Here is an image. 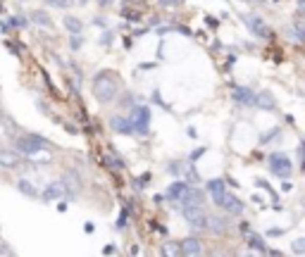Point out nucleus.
Returning <instances> with one entry per match:
<instances>
[{
	"label": "nucleus",
	"instance_id": "1",
	"mask_svg": "<svg viewBox=\"0 0 305 257\" xmlns=\"http://www.w3.org/2000/svg\"><path fill=\"white\" fill-rule=\"evenodd\" d=\"M93 96H96L98 103H112L115 98L119 96V81L115 74L110 72H100L98 77H93Z\"/></svg>",
	"mask_w": 305,
	"mask_h": 257
},
{
	"label": "nucleus",
	"instance_id": "2",
	"mask_svg": "<svg viewBox=\"0 0 305 257\" xmlns=\"http://www.w3.org/2000/svg\"><path fill=\"white\" fill-rule=\"evenodd\" d=\"M46 146H48V141L41 138V136H34V133L17 138V148H19V153L29 155V157H31L34 153H38V150H46Z\"/></svg>",
	"mask_w": 305,
	"mask_h": 257
},
{
	"label": "nucleus",
	"instance_id": "3",
	"mask_svg": "<svg viewBox=\"0 0 305 257\" xmlns=\"http://www.w3.org/2000/svg\"><path fill=\"white\" fill-rule=\"evenodd\" d=\"M270 172L274 174V176H281V179H289V174H291V160L286 157L284 153H272L270 155Z\"/></svg>",
	"mask_w": 305,
	"mask_h": 257
},
{
	"label": "nucleus",
	"instance_id": "4",
	"mask_svg": "<svg viewBox=\"0 0 305 257\" xmlns=\"http://www.w3.org/2000/svg\"><path fill=\"white\" fill-rule=\"evenodd\" d=\"M132 124H134V131L141 133V136H146L148 133V124H150V110L139 105V107H134L132 110Z\"/></svg>",
	"mask_w": 305,
	"mask_h": 257
},
{
	"label": "nucleus",
	"instance_id": "5",
	"mask_svg": "<svg viewBox=\"0 0 305 257\" xmlns=\"http://www.w3.org/2000/svg\"><path fill=\"white\" fill-rule=\"evenodd\" d=\"M241 19H243V24L248 27L250 34H255L257 38H267V36H270V27L265 24L263 17H257V14H243Z\"/></svg>",
	"mask_w": 305,
	"mask_h": 257
},
{
	"label": "nucleus",
	"instance_id": "6",
	"mask_svg": "<svg viewBox=\"0 0 305 257\" xmlns=\"http://www.w3.org/2000/svg\"><path fill=\"white\" fill-rule=\"evenodd\" d=\"M184 219H186L193 229H205V219H208V215L203 212L201 205H184Z\"/></svg>",
	"mask_w": 305,
	"mask_h": 257
},
{
	"label": "nucleus",
	"instance_id": "7",
	"mask_svg": "<svg viewBox=\"0 0 305 257\" xmlns=\"http://www.w3.org/2000/svg\"><path fill=\"white\" fill-rule=\"evenodd\" d=\"M64 193H67V188L62 181H53L43 191V200H60V198H64Z\"/></svg>",
	"mask_w": 305,
	"mask_h": 257
},
{
	"label": "nucleus",
	"instance_id": "8",
	"mask_svg": "<svg viewBox=\"0 0 305 257\" xmlns=\"http://www.w3.org/2000/svg\"><path fill=\"white\" fill-rule=\"evenodd\" d=\"M205 229H210V233H215V236H224V233H227V219H224V217H217V215L208 217V219H205Z\"/></svg>",
	"mask_w": 305,
	"mask_h": 257
},
{
	"label": "nucleus",
	"instance_id": "9",
	"mask_svg": "<svg viewBox=\"0 0 305 257\" xmlns=\"http://www.w3.org/2000/svg\"><path fill=\"white\" fill-rule=\"evenodd\" d=\"M62 183H64V188H70V191H74V193H79L83 188V181H81V176L74 172V169H64V174H62Z\"/></svg>",
	"mask_w": 305,
	"mask_h": 257
},
{
	"label": "nucleus",
	"instance_id": "10",
	"mask_svg": "<svg viewBox=\"0 0 305 257\" xmlns=\"http://www.w3.org/2000/svg\"><path fill=\"white\" fill-rule=\"evenodd\" d=\"M224 191H227V183H224V179H210L208 181V193L212 195L215 205H220V202H222Z\"/></svg>",
	"mask_w": 305,
	"mask_h": 257
},
{
	"label": "nucleus",
	"instance_id": "11",
	"mask_svg": "<svg viewBox=\"0 0 305 257\" xmlns=\"http://www.w3.org/2000/svg\"><path fill=\"white\" fill-rule=\"evenodd\" d=\"M220 207L227 209L229 215H243V202L238 200V198H234V195H227V193H224L222 202H220Z\"/></svg>",
	"mask_w": 305,
	"mask_h": 257
},
{
	"label": "nucleus",
	"instance_id": "12",
	"mask_svg": "<svg viewBox=\"0 0 305 257\" xmlns=\"http://www.w3.org/2000/svg\"><path fill=\"white\" fill-rule=\"evenodd\" d=\"M201 241L198 238H184L179 243V255H201Z\"/></svg>",
	"mask_w": 305,
	"mask_h": 257
},
{
	"label": "nucleus",
	"instance_id": "13",
	"mask_svg": "<svg viewBox=\"0 0 305 257\" xmlns=\"http://www.w3.org/2000/svg\"><path fill=\"white\" fill-rule=\"evenodd\" d=\"M0 167L3 169L19 167V155L12 153V150H3V148H0Z\"/></svg>",
	"mask_w": 305,
	"mask_h": 257
},
{
	"label": "nucleus",
	"instance_id": "14",
	"mask_svg": "<svg viewBox=\"0 0 305 257\" xmlns=\"http://www.w3.org/2000/svg\"><path fill=\"white\" fill-rule=\"evenodd\" d=\"M110 126L115 129L117 133H124V136H132L134 133V124H132V119H124V117H112Z\"/></svg>",
	"mask_w": 305,
	"mask_h": 257
},
{
	"label": "nucleus",
	"instance_id": "15",
	"mask_svg": "<svg viewBox=\"0 0 305 257\" xmlns=\"http://www.w3.org/2000/svg\"><path fill=\"white\" fill-rule=\"evenodd\" d=\"M243 236H246V243H248V248H253V250H257V252H270V250H267V245H265V241L257 236V233H253V231H246Z\"/></svg>",
	"mask_w": 305,
	"mask_h": 257
},
{
	"label": "nucleus",
	"instance_id": "16",
	"mask_svg": "<svg viewBox=\"0 0 305 257\" xmlns=\"http://www.w3.org/2000/svg\"><path fill=\"white\" fill-rule=\"evenodd\" d=\"M234 100L248 107V105H253V100H255V93H253L250 88H243V86H241V88L234 90Z\"/></svg>",
	"mask_w": 305,
	"mask_h": 257
},
{
	"label": "nucleus",
	"instance_id": "17",
	"mask_svg": "<svg viewBox=\"0 0 305 257\" xmlns=\"http://www.w3.org/2000/svg\"><path fill=\"white\" fill-rule=\"evenodd\" d=\"M186 183H184V181H174L172 186L167 188V195H169V198H172V200H181V198H184V193H186Z\"/></svg>",
	"mask_w": 305,
	"mask_h": 257
},
{
	"label": "nucleus",
	"instance_id": "18",
	"mask_svg": "<svg viewBox=\"0 0 305 257\" xmlns=\"http://www.w3.org/2000/svg\"><path fill=\"white\" fill-rule=\"evenodd\" d=\"M253 105H257L260 110H274V98L270 96V93H260V96H255V100H253Z\"/></svg>",
	"mask_w": 305,
	"mask_h": 257
},
{
	"label": "nucleus",
	"instance_id": "19",
	"mask_svg": "<svg viewBox=\"0 0 305 257\" xmlns=\"http://www.w3.org/2000/svg\"><path fill=\"white\" fill-rule=\"evenodd\" d=\"M62 24H64V29L70 31V34H81V21L76 19V17H72V14H64L62 17Z\"/></svg>",
	"mask_w": 305,
	"mask_h": 257
},
{
	"label": "nucleus",
	"instance_id": "20",
	"mask_svg": "<svg viewBox=\"0 0 305 257\" xmlns=\"http://www.w3.org/2000/svg\"><path fill=\"white\" fill-rule=\"evenodd\" d=\"M31 21L38 24V27H43V29H53V19H50L46 12H34L31 14Z\"/></svg>",
	"mask_w": 305,
	"mask_h": 257
},
{
	"label": "nucleus",
	"instance_id": "21",
	"mask_svg": "<svg viewBox=\"0 0 305 257\" xmlns=\"http://www.w3.org/2000/svg\"><path fill=\"white\" fill-rule=\"evenodd\" d=\"M17 188H19L24 195H29V198H36V195H38V191H36V188L31 186V181H27V179H19V181H17Z\"/></svg>",
	"mask_w": 305,
	"mask_h": 257
},
{
	"label": "nucleus",
	"instance_id": "22",
	"mask_svg": "<svg viewBox=\"0 0 305 257\" xmlns=\"http://www.w3.org/2000/svg\"><path fill=\"white\" fill-rule=\"evenodd\" d=\"M162 255H179V243H167V245H162Z\"/></svg>",
	"mask_w": 305,
	"mask_h": 257
},
{
	"label": "nucleus",
	"instance_id": "23",
	"mask_svg": "<svg viewBox=\"0 0 305 257\" xmlns=\"http://www.w3.org/2000/svg\"><path fill=\"white\" fill-rule=\"evenodd\" d=\"M105 165H107L110 169H122V167H124V162L117 160V157H107V160H105Z\"/></svg>",
	"mask_w": 305,
	"mask_h": 257
},
{
	"label": "nucleus",
	"instance_id": "24",
	"mask_svg": "<svg viewBox=\"0 0 305 257\" xmlns=\"http://www.w3.org/2000/svg\"><path fill=\"white\" fill-rule=\"evenodd\" d=\"M293 252H296V255H303V252H305V238L293 241Z\"/></svg>",
	"mask_w": 305,
	"mask_h": 257
},
{
	"label": "nucleus",
	"instance_id": "25",
	"mask_svg": "<svg viewBox=\"0 0 305 257\" xmlns=\"http://www.w3.org/2000/svg\"><path fill=\"white\" fill-rule=\"evenodd\" d=\"M48 5H53V7H72L74 5V0H48Z\"/></svg>",
	"mask_w": 305,
	"mask_h": 257
},
{
	"label": "nucleus",
	"instance_id": "26",
	"mask_svg": "<svg viewBox=\"0 0 305 257\" xmlns=\"http://www.w3.org/2000/svg\"><path fill=\"white\" fill-rule=\"evenodd\" d=\"M124 17H126V19H134V21L141 19V14L136 12V10H134V12H132V10H124Z\"/></svg>",
	"mask_w": 305,
	"mask_h": 257
},
{
	"label": "nucleus",
	"instance_id": "27",
	"mask_svg": "<svg viewBox=\"0 0 305 257\" xmlns=\"http://www.w3.org/2000/svg\"><path fill=\"white\" fill-rule=\"evenodd\" d=\"M186 179L195 183V181H198V172H195V169H188V172H186Z\"/></svg>",
	"mask_w": 305,
	"mask_h": 257
},
{
	"label": "nucleus",
	"instance_id": "28",
	"mask_svg": "<svg viewBox=\"0 0 305 257\" xmlns=\"http://www.w3.org/2000/svg\"><path fill=\"white\" fill-rule=\"evenodd\" d=\"M12 248H10V245H5V243H0V255H12Z\"/></svg>",
	"mask_w": 305,
	"mask_h": 257
},
{
	"label": "nucleus",
	"instance_id": "29",
	"mask_svg": "<svg viewBox=\"0 0 305 257\" xmlns=\"http://www.w3.org/2000/svg\"><path fill=\"white\" fill-rule=\"evenodd\" d=\"M203 153H205V148H198V150H195V153L191 155V162H193V160H198V157H201Z\"/></svg>",
	"mask_w": 305,
	"mask_h": 257
},
{
	"label": "nucleus",
	"instance_id": "30",
	"mask_svg": "<svg viewBox=\"0 0 305 257\" xmlns=\"http://www.w3.org/2000/svg\"><path fill=\"white\" fill-rule=\"evenodd\" d=\"M103 252H105V255H112V252H117V248H115V245H105Z\"/></svg>",
	"mask_w": 305,
	"mask_h": 257
},
{
	"label": "nucleus",
	"instance_id": "31",
	"mask_svg": "<svg viewBox=\"0 0 305 257\" xmlns=\"http://www.w3.org/2000/svg\"><path fill=\"white\" fill-rule=\"evenodd\" d=\"M117 226H119V229H124V226H126V212H124V215H122V217H119Z\"/></svg>",
	"mask_w": 305,
	"mask_h": 257
},
{
	"label": "nucleus",
	"instance_id": "32",
	"mask_svg": "<svg viewBox=\"0 0 305 257\" xmlns=\"http://www.w3.org/2000/svg\"><path fill=\"white\" fill-rule=\"evenodd\" d=\"M167 169H169V174H179V165H177V162H172Z\"/></svg>",
	"mask_w": 305,
	"mask_h": 257
},
{
	"label": "nucleus",
	"instance_id": "33",
	"mask_svg": "<svg viewBox=\"0 0 305 257\" xmlns=\"http://www.w3.org/2000/svg\"><path fill=\"white\" fill-rule=\"evenodd\" d=\"M162 5H179V3H184V0H160Z\"/></svg>",
	"mask_w": 305,
	"mask_h": 257
},
{
	"label": "nucleus",
	"instance_id": "34",
	"mask_svg": "<svg viewBox=\"0 0 305 257\" xmlns=\"http://www.w3.org/2000/svg\"><path fill=\"white\" fill-rule=\"evenodd\" d=\"M79 45H81V41H79V38H76V36H72V48H79Z\"/></svg>",
	"mask_w": 305,
	"mask_h": 257
},
{
	"label": "nucleus",
	"instance_id": "35",
	"mask_svg": "<svg viewBox=\"0 0 305 257\" xmlns=\"http://www.w3.org/2000/svg\"><path fill=\"white\" fill-rule=\"evenodd\" d=\"M291 188H293V186H291V183H289V181L284 179V183H281V191H291Z\"/></svg>",
	"mask_w": 305,
	"mask_h": 257
},
{
	"label": "nucleus",
	"instance_id": "36",
	"mask_svg": "<svg viewBox=\"0 0 305 257\" xmlns=\"http://www.w3.org/2000/svg\"><path fill=\"white\" fill-rule=\"evenodd\" d=\"M98 3H100V5H110V0H98Z\"/></svg>",
	"mask_w": 305,
	"mask_h": 257
}]
</instances>
